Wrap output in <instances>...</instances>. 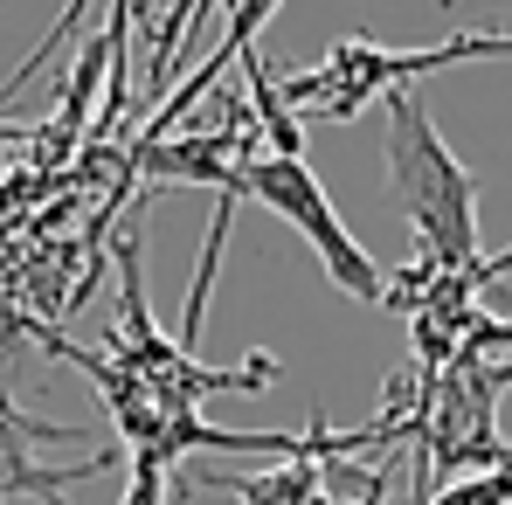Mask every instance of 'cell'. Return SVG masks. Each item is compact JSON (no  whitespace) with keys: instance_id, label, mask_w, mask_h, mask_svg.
I'll return each mask as SVG.
<instances>
[{"instance_id":"obj_6","label":"cell","mask_w":512,"mask_h":505,"mask_svg":"<svg viewBox=\"0 0 512 505\" xmlns=\"http://www.w3.org/2000/svg\"><path fill=\"white\" fill-rule=\"evenodd\" d=\"M118 505H167V464H139L132 457V485Z\"/></svg>"},{"instance_id":"obj_2","label":"cell","mask_w":512,"mask_h":505,"mask_svg":"<svg viewBox=\"0 0 512 505\" xmlns=\"http://www.w3.org/2000/svg\"><path fill=\"white\" fill-rule=\"evenodd\" d=\"M506 56V35L485 28V35H450V42H429V49H388V42H367V35H346L333 42L319 63H305L298 77H284L277 104L298 118V125H346L360 118L367 104H381L388 90L423 84L450 63H499Z\"/></svg>"},{"instance_id":"obj_4","label":"cell","mask_w":512,"mask_h":505,"mask_svg":"<svg viewBox=\"0 0 512 505\" xmlns=\"http://www.w3.org/2000/svg\"><path fill=\"white\" fill-rule=\"evenodd\" d=\"M222 7H229V28H222V42L208 49V63H201V70H194L187 84L173 90V104L160 111V118H153V125H146V139H167L173 125H180V118H187V111H194V104H201L208 90H215V77H222V70H229V63H236V56L250 49L256 35H263V21L277 14V0H222Z\"/></svg>"},{"instance_id":"obj_5","label":"cell","mask_w":512,"mask_h":505,"mask_svg":"<svg viewBox=\"0 0 512 505\" xmlns=\"http://www.w3.org/2000/svg\"><path fill=\"white\" fill-rule=\"evenodd\" d=\"M423 505H506V471H499V464H485L478 478L464 471L457 485H443V492H436V499H423Z\"/></svg>"},{"instance_id":"obj_3","label":"cell","mask_w":512,"mask_h":505,"mask_svg":"<svg viewBox=\"0 0 512 505\" xmlns=\"http://www.w3.org/2000/svg\"><path fill=\"white\" fill-rule=\"evenodd\" d=\"M208 180H215L222 194H250V201L270 208V215H284V222L305 236V250L319 256V270L340 284L346 298L388 305V270H381V263L367 256V243L340 222L333 194L319 187V173L305 167V153H270V146H256V132H250Z\"/></svg>"},{"instance_id":"obj_1","label":"cell","mask_w":512,"mask_h":505,"mask_svg":"<svg viewBox=\"0 0 512 505\" xmlns=\"http://www.w3.org/2000/svg\"><path fill=\"white\" fill-rule=\"evenodd\" d=\"M388 104V187L416 229V256L436 270L478 263V180L443 146L436 118L423 104V84H402L381 97Z\"/></svg>"}]
</instances>
